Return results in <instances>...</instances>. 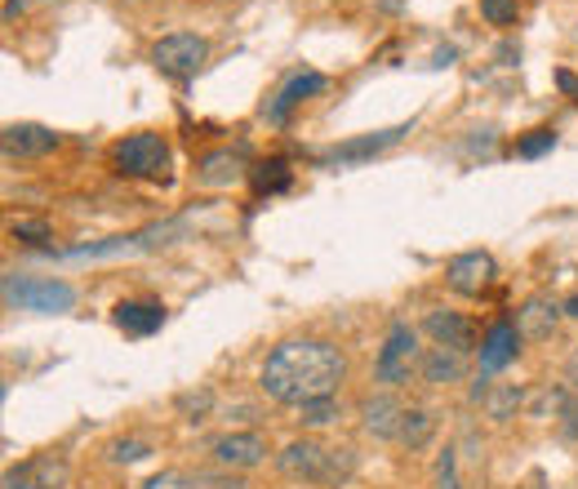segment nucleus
I'll return each mask as SVG.
<instances>
[{
	"instance_id": "nucleus-1",
	"label": "nucleus",
	"mask_w": 578,
	"mask_h": 489,
	"mask_svg": "<svg viewBox=\"0 0 578 489\" xmlns=\"http://www.w3.org/2000/svg\"><path fill=\"white\" fill-rule=\"evenodd\" d=\"M347 379V356L338 343L329 338H285L272 347V356L263 360L259 388L290 410H303L312 401H325L342 388Z\"/></svg>"
},
{
	"instance_id": "nucleus-2",
	"label": "nucleus",
	"mask_w": 578,
	"mask_h": 489,
	"mask_svg": "<svg viewBox=\"0 0 578 489\" xmlns=\"http://www.w3.org/2000/svg\"><path fill=\"white\" fill-rule=\"evenodd\" d=\"M276 467L290 480H303V485H338V480H347L357 471V458H352V449H329V445L303 436V441H290L276 454Z\"/></svg>"
},
{
	"instance_id": "nucleus-3",
	"label": "nucleus",
	"mask_w": 578,
	"mask_h": 489,
	"mask_svg": "<svg viewBox=\"0 0 578 489\" xmlns=\"http://www.w3.org/2000/svg\"><path fill=\"white\" fill-rule=\"evenodd\" d=\"M111 165H116V174H126V178L161 183V178H170V143L156 130L126 134L121 143H111Z\"/></svg>"
},
{
	"instance_id": "nucleus-4",
	"label": "nucleus",
	"mask_w": 578,
	"mask_h": 489,
	"mask_svg": "<svg viewBox=\"0 0 578 489\" xmlns=\"http://www.w3.org/2000/svg\"><path fill=\"white\" fill-rule=\"evenodd\" d=\"M6 303L19 312H41V316H58L76 307V290L67 281L54 276H28V272H10L6 276Z\"/></svg>"
},
{
	"instance_id": "nucleus-5",
	"label": "nucleus",
	"mask_w": 578,
	"mask_h": 489,
	"mask_svg": "<svg viewBox=\"0 0 578 489\" xmlns=\"http://www.w3.org/2000/svg\"><path fill=\"white\" fill-rule=\"evenodd\" d=\"M418 360H423L418 329L410 320H392V329L379 347V360H374V379L383 388H401V383H410V374H418Z\"/></svg>"
},
{
	"instance_id": "nucleus-6",
	"label": "nucleus",
	"mask_w": 578,
	"mask_h": 489,
	"mask_svg": "<svg viewBox=\"0 0 578 489\" xmlns=\"http://www.w3.org/2000/svg\"><path fill=\"white\" fill-rule=\"evenodd\" d=\"M205 63H209V41L196 32H174L152 45V67L170 80H192Z\"/></svg>"
},
{
	"instance_id": "nucleus-7",
	"label": "nucleus",
	"mask_w": 578,
	"mask_h": 489,
	"mask_svg": "<svg viewBox=\"0 0 578 489\" xmlns=\"http://www.w3.org/2000/svg\"><path fill=\"white\" fill-rule=\"evenodd\" d=\"M494 281H499V263H494V254H486V250L454 254V259L445 263V285H449L454 294H462V298L490 294Z\"/></svg>"
},
{
	"instance_id": "nucleus-8",
	"label": "nucleus",
	"mask_w": 578,
	"mask_h": 489,
	"mask_svg": "<svg viewBox=\"0 0 578 489\" xmlns=\"http://www.w3.org/2000/svg\"><path fill=\"white\" fill-rule=\"evenodd\" d=\"M214 463L227 467V471H254L263 458H268V436L263 432H222L214 445H209Z\"/></svg>"
},
{
	"instance_id": "nucleus-9",
	"label": "nucleus",
	"mask_w": 578,
	"mask_h": 489,
	"mask_svg": "<svg viewBox=\"0 0 578 489\" xmlns=\"http://www.w3.org/2000/svg\"><path fill=\"white\" fill-rule=\"evenodd\" d=\"M423 334H427L436 347H454V351H462V356L481 351V347H477V325L462 316V312H449V307L427 312V316H423Z\"/></svg>"
},
{
	"instance_id": "nucleus-10",
	"label": "nucleus",
	"mask_w": 578,
	"mask_h": 489,
	"mask_svg": "<svg viewBox=\"0 0 578 489\" xmlns=\"http://www.w3.org/2000/svg\"><path fill=\"white\" fill-rule=\"evenodd\" d=\"M320 89H325V76H320V72H294V76L276 89V98L263 107V120H268V126H290L294 107L307 102V98H316Z\"/></svg>"
},
{
	"instance_id": "nucleus-11",
	"label": "nucleus",
	"mask_w": 578,
	"mask_h": 489,
	"mask_svg": "<svg viewBox=\"0 0 578 489\" xmlns=\"http://www.w3.org/2000/svg\"><path fill=\"white\" fill-rule=\"evenodd\" d=\"M410 134V126H392V130H379V134H366V139H352V143H334L325 148L316 161L320 165H357V161H370L379 152H388L392 143H401Z\"/></svg>"
},
{
	"instance_id": "nucleus-12",
	"label": "nucleus",
	"mask_w": 578,
	"mask_h": 489,
	"mask_svg": "<svg viewBox=\"0 0 578 489\" xmlns=\"http://www.w3.org/2000/svg\"><path fill=\"white\" fill-rule=\"evenodd\" d=\"M111 320L126 338H152L165 325V307L156 298H126L111 307Z\"/></svg>"
},
{
	"instance_id": "nucleus-13",
	"label": "nucleus",
	"mask_w": 578,
	"mask_h": 489,
	"mask_svg": "<svg viewBox=\"0 0 578 489\" xmlns=\"http://www.w3.org/2000/svg\"><path fill=\"white\" fill-rule=\"evenodd\" d=\"M560 316H565V303H556L552 294H530V298L521 303V312H516V329H521V338L543 343V338L556 334Z\"/></svg>"
},
{
	"instance_id": "nucleus-14",
	"label": "nucleus",
	"mask_w": 578,
	"mask_h": 489,
	"mask_svg": "<svg viewBox=\"0 0 578 489\" xmlns=\"http://www.w3.org/2000/svg\"><path fill=\"white\" fill-rule=\"evenodd\" d=\"M516 351H521V329H516V320H494L490 329H486V338H481V374H499L503 365H512L516 360Z\"/></svg>"
},
{
	"instance_id": "nucleus-15",
	"label": "nucleus",
	"mask_w": 578,
	"mask_h": 489,
	"mask_svg": "<svg viewBox=\"0 0 578 489\" xmlns=\"http://www.w3.org/2000/svg\"><path fill=\"white\" fill-rule=\"evenodd\" d=\"M401 423H405V405L392 396V392H379V396H366L361 401V427L379 441H396L401 436Z\"/></svg>"
},
{
	"instance_id": "nucleus-16",
	"label": "nucleus",
	"mask_w": 578,
	"mask_h": 489,
	"mask_svg": "<svg viewBox=\"0 0 578 489\" xmlns=\"http://www.w3.org/2000/svg\"><path fill=\"white\" fill-rule=\"evenodd\" d=\"M462 374H468V356L454 351V347H427L423 360H418V379L432 383V388H445V383H458Z\"/></svg>"
},
{
	"instance_id": "nucleus-17",
	"label": "nucleus",
	"mask_w": 578,
	"mask_h": 489,
	"mask_svg": "<svg viewBox=\"0 0 578 489\" xmlns=\"http://www.w3.org/2000/svg\"><path fill=\"white\" fill-rule=\"evenodd\" d=\"M0 148H6V156H50L58 148V134L45 126H10Z\"/></svg>"
},
{
	"instance_id": "nucleus-18",
	"label": "nucleus",
	"mask_w": 578,
	"mask_h": 489,
	"mask_svg": "<svg viewBox=\"0 0 578 489\" xmlns=\"http://www.w3.org/2000/svg\"><path fill=\"white\" fill-rule=\"evenodd\" d=\"M63 480H67V467L58 458H32L28 467H19V471L6 476L10 489H58Z\"/></svg>"
},
{
	"instance_id": "nucleus-19",
	"label": "nucleus",
	"mask_w": 578,
	"mask_h": 489,
	"mask_svg": "<svg viewBox=\"0 0 578 489\" xmlns=\"http://www.w3.org/2000/svg\"><path fill=\"white\" fill-rule=\"evenodd\" d=\"M290 183H294V170H290V161H285V156L259 161V165L250 170V187H254V196H276V192H290Z\"/></svg>"
},
{
	"instance_id": "nucleus-20",
	"label": "nucleus",
	"mask_w": 578,
	"mask_h": 489,
	"mask_svg": "<svg viewBox=\"0 0 578 489\" xmlns=\"http://www.w3.org/2000/svg\"><path fill=\"white\" fill-rule=\"evenodd\" d=\"M241 174V156L237 152H209L205 161H200V183H209V187H222V183H231Z\"/></svg>"
},
{
	"instance_id": "nucleus-21",
	"label": "nucleus",
	"mask_w": 578,
	"mask_h": 489,
	"mask_svg": "<svg viewBox=\"0 0 578 489\" xmlns=\"http://www.w3.org/2000/svg\"><path fill=\"white\" fill-rule=\"evenodd\" d=\"M432 432H436V419L427 414V410H405V423H401V445L405 449H423L427 441H432Z\"/></svg>"
},
{
	"instance_id": "nucleus-22",
	"label": "nucleus",
	"mask_w": 578,
	"mask_h": 489,
	"mask_svg": "<svg viewBox=\"0 0 578 489\" xmlns=\"http://www.w3.org/2000/svg\"><path fill=\"white\" fill-rule=\"evenodd\" d=\"M481 405H486V414L490 419H512V410L521 405V388L516 383H503V388H486V396H481Z\"/></svg>"
},
{
	"instance_id": "nucleus-23",
	"label": "nucleus",
	"mask_w": 578,
	"mask_h": 489,
	"mask_svg": "<svg viewBox=\"0 0 578 489\" xmlns=\"http://www.w3.org/2000/svg\"><path fill=\"white\" fill-rule=\"evenodd\" d=\"M338 414H342L338 396H325V401H312V405H303V410H298V423H303V427H329Z\"/></svg>"
},
{
	"instance_id": "nucleus-24",
	"label": "nucleus",
	"mask_w": 578,
	"mask_h": 489,
	"mask_svg": "<svg viewBox=\"0 0 578 489\" xmlns=\"http://www.w3.org/2000/svg\"><path fill=\"white\" fill-rule=\"evenodd\" d=\"M481 19L490 28H516L521 6H516V0H481Z\"/></svg>"
},
{
	"instance_id": "nucleus-25",
	"label": "nucleus",
	"mask_w": 578,
	"mask_h": 489,
	"mask_svg": "<svg viewBox=\"0 0 578 489\" xmlns=\"http://www.w3.org/2000/svg\"><path fill=\"white\" fill-rule=\"evenodd\" d=\"M556 148V130H530L525 139H516V156L521 161H534V156H543V152H552Z\"/></svg>"
},
{
	"instance_id": "nucleus-26",
	"label": "nucleus",
	"mask_w": 578,
	"mask_h": 489,
	"mask_svg": "<svg viewBox=\"0 0 578 489\" xmlns=\"http://www.w3.org/2000/svg\"><path fill=\"white\" fill-rule=\"evenodd\" d=\"M143 489H209L200 476H183V471H161V476H152Z\"/></svg>"
},
{
	"instance_id": "nucleus-27",
	"label": "nucleus",
	"mask_w": 578,
	"mask_h": 489,
	"mask_svg": "<svg viewBox=\"0 0 578 489\" xmlns=\"http://www.w3.org/2000/svg\"><path fill=\"white\" fill-rule=\"evenodd\" d=\"M436 489H458V458H454V449H445L436 458Z\"/></svg>"
},
{
	"instance_id": "nucleus-28",
	"label": "nucleus",
	"mask_w": 578,
	"mask_h": 489,
	"mask_svg": "<svg viewBox=\"0 0 578 489\" xmlns=\"http://www.w3.org/2000/svg\"><path fill=\"white\" fill-rule=\"evenodd\" d=\"M148 454H152V449H148L143 441H116V445H111V458H116V463H139V458H148Z\"/></svg>"
},
{
	"instance_id": "nucleus-29",
	"label": "nucleus",
	"mask_w": 578,
	"mask_h": 489,
	"mask_svg": "<svg viewBox=\"0 0 578 489\" xmlns=\"http://www.w3.org/2000/svg\"><path fill=\"white\" fill-rule=\"evenodd\" d=\"M14 236L28 240V244H45V240H50V227H45V222H14Z\"/></svg>"
},
{
	"instance_id": "nucleus-30",
	"label": "nucleus",
	"mask_w": 578,
	"mask_h": 489,
	"mask_svg": "<svg viewBox=\"0 0 578 489\" xmlns=\"http://www.w3.org/2000/svg\"><path fill=\"white\" fill-rule=\"evenodd\" d=\"M556 89H560L565 98H574V102H578V76H574L569 67H560V72H556Z\"/></svg>"
},
{
	"instance_id": "nucleus-31",
	"label": "nucleus",
	"mask_w": 578,
	"mask_h": 489,
	"mask_svg": "<svg viewBox=\"0 0 578 489\" xmlns=\"http://www.w3.org/2000/svg\"><path fill=\"white\" fill-rule=\"evenodd\" d=\"M209 401H214L209 392H196V396L187 392V396H178V405H183V410H192V414H205V410H209Z\"/></svg>"
},
{
	"instance_id": "nucleus-32",
	"label": "nucleus",
	"mask_w": 578,
	"mask_h": 489,
	"mask_svg": "<svg viewBox=\"0 0 578 489\" xmlns=\"http://www.w3.org/2000/svg\"><path fill=\"white\" fill-rule=\"evenodd\" d=\"M565 316H569V320H578V294H569V298H565Z\"/></svg>"
}]
</instances>
